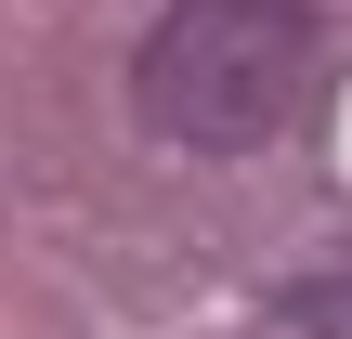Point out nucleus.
<instances>
[{"label": "nucleus", "mask_w": 352, "mask_h": 339, "mask_svg": "<svg viewBox=\"0 0 352 339\" xmlns=\"http://www.w3.org/2000/svg\"><path fill=\"white\" fill-rule=\"evenodd\" d=\"M327 78L314 0H170L131 52V105L183 157H261Z\"/></svg>", "instance_id": "f257e3e1"}, {"label": "nucleus", "mask_w": 352, "mask_h": 339, "mask_svg": "<svg viewBox=\"0 0 352 339\" xmlns=\"http://www.w3.org/2000/svg\"><path fill=\"white\" fill-rule=\"evenodd\" d=\"M287 314H300V339H340V287H327V274H314V287H300V300H287Z\"/></svg>", "instance_id": "f03ea898"}]
</instances>
